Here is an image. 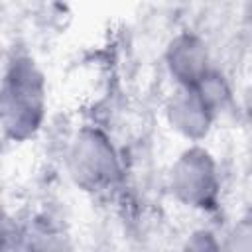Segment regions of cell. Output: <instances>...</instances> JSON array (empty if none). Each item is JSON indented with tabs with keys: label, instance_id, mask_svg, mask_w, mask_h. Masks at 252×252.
<instances>
[{
	"label": "cell",
	"instance_id": "6da1fadb",
	"mask_svg": "<svg viewBox=\"0 0 252 252\" xmlns=\"http://www.w3.org/2000/svg\"><path fill=\"white\" fill-rule=\"evenodd\" d=\"M47 116V79L35 59L14 55L0 79V132L22 144L39 134Z\"/></svg>",
	"mask_w": 252,
	"mask_h": 252
},
{
	"label": "cell",
	"instance_id": "7a4b0ae2",
	"mask_svg": "<svg viewBox=\"0 0 252 252\" xmlns=\"http://www.w3.org/2000/svg\"><path fill=\"white\" fill-rule=\"evenodd\" d=\"M167 191L179 205L213 213L220 205L222 175L217 158L201 144L185 148L167 171Z\"/></svg>",
	"mask_w": 252,
	"mask_h": 252
},
{
	"label": "cell",
	"instance_id": "3957f363",
	"mask_svg": "<svg viewBox=\"0 0 252 252\" xmlns=\"http://www.w3.org/2000/svg\"><path fill=\"white\" fill-rule=\"evenodd\" d=\"M67 171L79 189L102 195L120 183L122 161L104 130L83 126L69 146Z\"/></svg>",
	"mask_w": 252,
	"mask_h": 252
},
{
	"label": "cell",
	"instance_id": "277c9868",
	"mask_svg": "<svg viewBox=\"0 0 252 252\" xmlns=\"http://www.w3.org/2000/svg\"><path fill=\"white\" fill-rule=\"evenodd\" d=\"M163 65L179 89H191L199 85L215 69L205 37L191 30H183L167 41Z\"/></svg>",
	"mask_w": 252,
	"mask_h": 252
},
{
	"label": "cell",
	"instance_id": "5b68a950",
	"mask_svg": "<svg viewBox=\"0 0 252 252\" xmlns=\"http://www.w3.org/2000/svg\"><path fill=\"white\" fill-rule=\"evenodd\" d=\"M217 118V112L193 87H175V91L167 96L165 120L173 132H177L191 144H201L211 134Z\"/></svg>",
	"mask_w": 252,
	"mask_h": 252
},
{
	"label": "cell",
	"instance_id": "8992f818",
	"mask_svg": "<svg viewBox=\"0 0 252 252\" xmlns=\"http://www.w3.org/2000/svg\"><path fill=\"white\" fill-rule=\"evenodd\" d=\"M22 252H77V248L65 222L51 213H41L24 228Z\"/></svg>",
	"mask_w": 252,
	"mask_h": 252
},
{
	"label": "cell",
	"instance_id": "52a82bcc",
	"mask_svg": "<svg viewBox=\"0 0 252 252\" xmlns=\"http://www.w3.org/2000/svg\"><path fill=\"white\" fill-rule=\"evenodd\" d=\"M193 89L199 91V94L209 102V106L217 112V116H220L232 102V87L217 67Z\"/></svg>",
	"mask_w": 252,
	"mask_h": 252
},
{
	"label": "cell",
	"instance_id": "ba28073f",
	"mask_svg": "<svg viewBox=\"0 0 252 252\" xmlns=\"http://www.w3.org/2000/svg\"><path fill=\"white\" fill-rule=\"evenodd\" d=\"M222 252H252V222L250 217H240L232 228L220 238Z\"/></svg>",
	"mask_w": 252,
	"mask_h": 252
},
{
	"label": "cell",
	"instance_id": "9c48e42d",
	"mask_svg": "<svg viewBox=\"0 0 252 252\" xmlns=\"http://www.w3.org/2000/svg\"><path fill=\"white\" fill-rule=\"evenodd\" d=\"M173 252H222L220 238L211 228L191 230Z\"/></svg>",
	"mask_w": 252,
	"mask_h": 252
},
{
	"label": "cell",
	"instance_id": "30bf717a",
	"mask_svg": "<svg viewBox=\"0 0 252 252\" xmlns=\"http://www.w3.org/2000/svg\"><path fill=\"white\" fill-rule=\"evenodd\" d=\"M24 228L0 209V252H22Z\"/></svg>",
	"mask_w": 252,
	"mask_h": 252
}]
</instances>
